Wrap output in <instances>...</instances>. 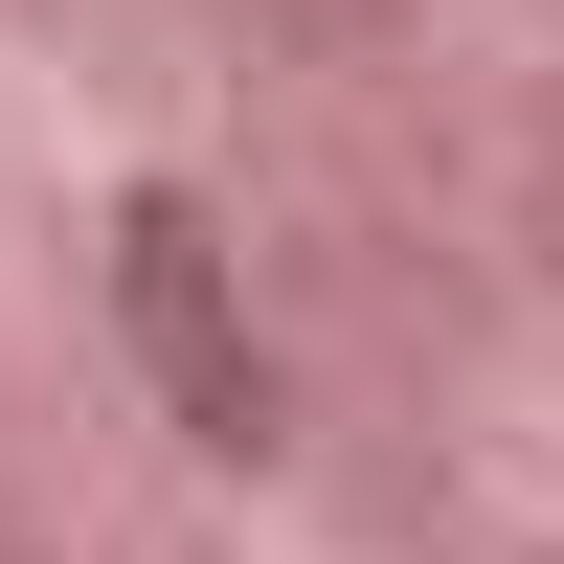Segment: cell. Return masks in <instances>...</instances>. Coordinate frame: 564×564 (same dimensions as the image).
Returning a JSON list of instances; mask_svg holds the SVG:
<instances>
[{
  "label": "cell",
  "mask_w": 564,
  "mask_h": 564,
  "mask_svg": "<svg viewBox=\"0 0 564 564\" xmlns=\"http://www.w3.org/2000/svg\"><path fill=\"white\" fill-rule=\"evenodd\" d=\"M113 316H135V361H159V406H181L204 452H271V430H294L271 339L226 316V226L181 204V181H135V204H113Z\"/></svg>",
  "instance_id": "6da1fadb"
}]
</instances>
